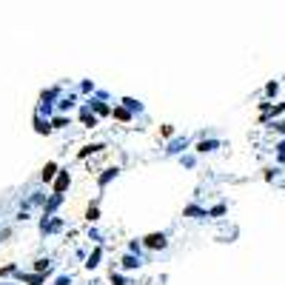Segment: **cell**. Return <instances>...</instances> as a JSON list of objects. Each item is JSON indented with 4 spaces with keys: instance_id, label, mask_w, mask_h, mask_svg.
<instances>
[{
    "instance_id": "1",
    "label": "cell",
    "mask_w": 285,
    "mask_h": 285,
    "mask_svg": "<svg viewBox=\"0 0 285 285\" xmlns=\"http://www.w3.org/2000/svg\"><path fill=\"white\" fill-rule=\"evenodd\" d=\"M146 242L154 248V245H163V237H160V234H152V237H146Z\"/></svg>"
},
{
    "instance_id": "2",
    "label": "cell",
    "mask_w": 285,
    "mask_h": 285,
    "mask_svg": "<svg viewBox=\"0 0 285 285\" xmlns=\"http://www.w3.org/2000/svg\"><path fill=\"white\" fill-rule=\"evenodd\" d=\"M52 174H54V166H46V171H43V177H46V180H52Z\"/></svg>"
}]
</instances>
